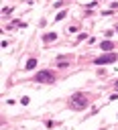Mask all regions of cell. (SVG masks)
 <instances>
[{"label": "cell", "mask_w": 118, "mask_h": 130, "mask_svg": "<svg viewBox=\"0 0 118 130\" xmlns=\"http://www.w3.org/2000/svg\"><path fill=\"white\" fill-rule=\"evenodd\" d=\"M33 81H37V83H53L55 81V73L53 71H39L35 77H33Z\"/></svg>", "instance_id": "1"}, {"label": "cell", "mask_w": 118, "mask_h": 130, "mask_svg": "<svg viewBox=\"0 0 118 130\" xmlns=\"http://www.w3.org/2000/svg\"><path fill=\"white\" fill-rule=\"evenodd\" d=\"M87 106V98L83 95V93H75L73 98H71V108H75V110H83Z\"/></svg>", "instance_id": "2"}, {"label": "cell", "mask_w": 118, "mask_h": 130, "mask_svg": "<svg viewBox=\"0 0 118 130\" xmlns=\"http://www.w3.org/2000/svg\"><path fill=\"white\" fill-rule=\"evenodd\" d=\"M118 59V55H114V53H106V55H100V57H96V61H94V65H104V63H114Z\"/></svg>", "instance_id": "3"}, {"label": "cell", "mask_w": 118, "mask_h": 130, "mask_svg": "<svg viewBox=\"0 0 118 130\" xmlns=\"http://www.w3.org/2000/svg\"><path fill=\"white\" fill-rule=\"evenodd\" d=\"M100 47H102L104 51H112V49H114V45H112L110 41H102V43H100Z\"/></svg>", "instance_id": "4"}, {"label": "cell", "mask_w": 118, "mask_h": 130, "mask_svg": "<svg viewBox=\"0 0 118 130\" xmlns=\"http://www.w3.org/2000/svg\"><path fill=\"white\" fill-rule=\"evenodd\" d=\"M26 69H35L37 67V59L35 57H31V59H26V65H24Z\"/></svg>", "instance_id": "5"}, {"label": "cell", "mask_w": 118, "mask_h": 130, "mask_svg": "<svg viewBox=\"0 0 118 130\" xmlns=\"http://www.w3.org/2000/svg\"><path fill=\"white\" fill-rule=\"evenodd\" d=\"M55 39H57V32H49V35H45V37H43V41H45V43L55 41Z\"/></svg>", "instance_id": "6"}, {"label": "cell", "mask_w": 118, "mask_h": 130, "mask_svg": "<svg viewBox=\"0 0 118 130\" xmlns=\"http://www.w3.org/2000/svg\"><path fill=\"white\" fill-rule=\"evenodd\" d=\"M65 14H67V12H65V10H63V12H59V14H57V16H55V20H61V18H63V16H65Z\"/></svg>", "instance_id": "7"}, {"label": "cell", "mask_w": 118, "mask_h": 130, "mask_svg": "<svg viewBox=\"0 0 118 130\" xmlns=\"http://www.w3.org/2000/svg\"><path fill=\"white\" fill-rule=\"evenodd\" d=\"M116 30H118V26H116Z\"/></svg>", "instance_id": "8"}]
</instances>
